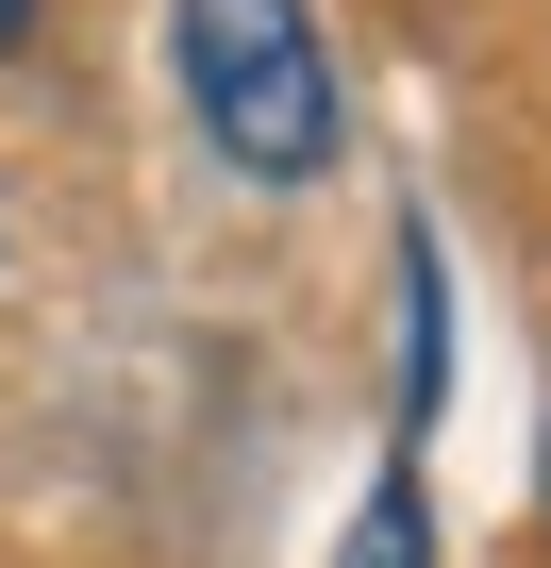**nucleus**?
<instances>
[{
  "instance_id": "1",
  "label": "nucleus",
  "mask_w": 551,
  "mask_h": 568,
  "mask_svg": "<svg viewBox=\"0 0 551 568\" xmlns=\"http://www.w3.org/2000/svg\"><path fill=\"white\" fill-rule=\"evenodd\" d=\"M167 84H184L201 151L267 201L335 184V151H351V84H335L318 0H167Z\"/></svg>"
},
{
  "instance_id": "2",
  "label": "nucleus",
  "mask_w": 551,
  "mask_h": 568,
  "mask_svg": "<svg viewBox=\"0 0 551 568\" xmlns=\"http://www.w3.org/2000/svg\"><path fill=\"white\" fill-rule=\"evenodd\" d=\"M451 402V267H435V217H401V435H435Z\"/></svg>"
},
{
  "instance_id": "3",
  "label": "nucleus",
  "mask_w": 551,
  "mask_h": 568,
  "mask_svg": "<svg viewBox=\"0 0 551 568\" xmlns=\"http://www.w3.org/2000/svg\"><path fill=\"white\" fill-rule=\"evenodd\" d=\"M335 568H435V501H418V452H385V485H368V518L335 535Z\"/></svg>"
},
{
  "instance_id": "4",
  "label": "nucleus",
  "mask_w": 551,
  "mask_h": 568,
  "mask_svg": "<svg viewBox=\"0 0 551 568\" xmlns=\"http://www.w3.org/2000/svg\"><path fill=\"white\" fill-rule=\"evenodd\" d=\"M0 51H34V0H0Z\"/></svg>"
}]
</instances>
